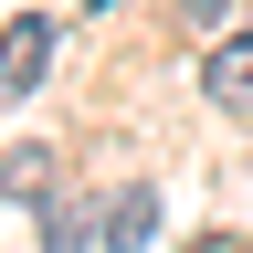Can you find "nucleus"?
Returning <instances> with one entry per match:
<instances>
[{
    "label": "nucleus",
    "instance_id": "39448f33",
    "mask_svg": "<svg viewBox=\"0 0 253 253\" xmlns=\"http://www.w3.org/2000/svg\"><path fill=\"white\" fill-rule=\"evenodd\" d=\"M95 11H106V0H95Z\"/></svg>",
    "mask_w": 253,
    "mask_h": 253
},
{
    "label": "nucleus",
    "instance_id": "f03ea898",
    "mask_svg": "<svg viewBox=\"0 0 253 253\" xmlns=\"http://www.w3.org/2000/svg\"><path fill=\"white\" fill-rule=\"evenodd\" d=\"M201 74H211V95H221V106H232V116H253V32H221Z\"/></svg>",
    "mask_w": 253,
    "mask_h": 253
},
{
    "label": "nucleus",
    "instance_id": "20e7f679",
    "mask_svg": "<svg viewBox=\"0 0 253 253\" xmlns=\"http://www.w3.org/2000/svg\"><path fill=\"white\" fill-rule=\"evenodd\" d=\"M0 179H11V190H53V158H42V148H11V158H0Z\"/></svg>",
    "mask_w": 253,
    "mask_h": 253
},
{
    "label": "nucleus",
    "instance_id": "f257e3e1",
    "mask_svg": "<svg viewBox=\"0 0 253 253\" xmlns=\"http://www.w3.org/2000/svg\"><path fill=\"white\" fill-rule=\"evenodd\" d=\"M53 42H63V32H53L42 11H21L11 32H0V95H32V84H42V63H53Z\"/></svg>",
    "mask_w": 253,
    "mask_h": 253
},
{
    "label": "nucleus",
    "instance_id": "7ed1b4c3",
    "mask_svg": "<svg viewBox=\"0 0 253 253\" xmlns=\"http://www.w3.org/2000/svg\"><path fill=\"white\" fill-rule=\"evenodd\" d=\"M158 232V201H148V190H126V201H106V253H137Z\"/></svg>",
    "mask_w": 253,
    "mask_h": 253
}]
</instances>
